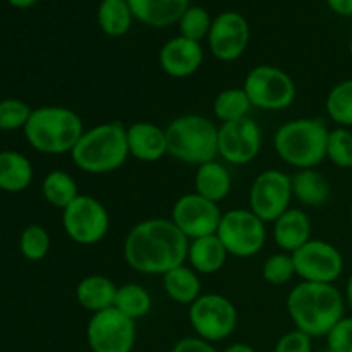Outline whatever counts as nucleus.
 Here are the masks:
<instances>
[{"label": "nucleus", "instance_id": "11", "mask_svg": "<svg viewBox=\"0 0 352 352\" xmlns=\"http://www.w3.org/2000/svg\"><path fill=\"white\" fill-rule=\"evenodd\" d=\"M86 340L91 352H133L136 322L116 308L95 313L86 327Z\"/></svg>", "mask_w": 352, "mask_h": 352}, {"label": "nucleus", "instance_id": "1", "mask_svg": "<svg viewBox=\"0 0 352 352\" xmlns=\"http://www.w3.org/2000/svg\"><path fill=\"white\" fill-rule=\"evenodd\" d=\"M189 239L172 220L148 219L129 230L124 258L133 270L146 275H165L188 261Z\"/></svg>", "mask_w": 352, "mask_h": 352}, {"label": "nucleus", "instance_id": "12", "mask_svg": "<svg viewBox=\"0 0 352 352\" xmlns=\"http://www.w3.org/2000/svg\"><path fill=\"white\" fill-rule=\"evenodd\" d=\"M292 199L291 175L282 170H265L253 181L250 191L251 212L265 223L275 222L289 210Z\"/></svg>", "mask_w": 352, "mask_h": 352}, {"label": "nucleus", "instance_id": "27", "mask_svg": "<svg viewBox=\"0 0 352 352\" xmlns=\"http://www.w3.org/2000/svg\"><path fill=\"white\" fill-rule=\"evenodd\" d=\"M41 192L43 198L58 210H65L79 196L78 182L64 170L48 172L41 182Z\"/></svg>", "mask_w": 352, "mask_h": 352}, {"label": "nucleus", "instance_id": "26", "mask_svg": "<svg viewBox=\"0 0 352 352\" xmlns=\"http://www.w3.org/2000/svg\"><path fill=\"white\" fill-rule=\"evenodd\" d=\"M164 277V289L172 301L191 306L201 296V282L198 274L188 265L172 268Z\"/></svg>", "mask_w": 352, "mask_h": 352}, {"label": "nucleus", "instance_id": "18", "mask_svg": "<svg viewBox=\"0 0 352 352\" xmlns=\"http://www.w3.org/2000/svg\"><path fill=\"white\" fill-rule=\"evenodd\" d=\"M127 148L136 160L157 162L167 155V134L157 124L140 120L127 127Z\"/></svg>", "mask_w": 352, "mask_h": 352}, {"label": "nucleus", "instance_id": "13", "mask_svg": "<svg viewBox=\"0 0 352 352\" xmlns=\"http://www.w3.org/2000/svg\"><path fill=\"white\" fill-rule=\"evenodd\" d=\"M296 275L302 282L333 284L344 270V258L333 244L322 239H311L292 253Z\"/></svg>", "mask_w": 352, "mask_h": 352}, {"label": "nucleus", "instance_id": "9", "mask_svg": "<svg viewBox=\"0 0 352 352\" xmlns=\"http://www.w3.org/2000/svg\"><path fill=\"white\" fill-rule=\"evenodd\" d=\"M189 322L199 339L219 342L236 330L237 309L226 296L201 294L189 306Z\"/></svg>", "mask_w": 352, "mask_h": 352}, {"label": "nucleus", "instance_id": "4", "mask_svg": "<svg viewBox=\"0 0 352 352\" xmlns=\"http://www.w3.org/2000/svg\"><path fill=\"white\" fill-rule=\"evenodd\" d=\"M129 157L127 127L113 120L85 131L71 151L76 167L88 174H109L126 164Z\"/></svg>", "mask_w": 352, "mask_h": 352}, {"label": "nucleus", "instance_id": "30", "mask_svg": "<svg viewBox=\"0 0 352 352\" xmlns=\"http://www.w3.org/2000/svg\"><path fill=\"white\" fill-rule=\"evenodd\" d=\"M251 102L243 88H227L217 95L213 102V113L222 124L234 122L248 117L251 110Z\"/></svg>", "mask_w": 352, "mask_h": 352}, {"label": "nucleus", "instance_id": "17", "mask_svg": "<svg viewBox=\"0 0 352 352\" xmlns=\"http://www.w3.org/2000/svg\"><path fill=\"white\" fill-rule=\"evenodd\" d=\"M203 57V48L198 41L177 36L162 47L158 60L165 74L172 78H188L201 67Z\"/></svg>", "mask_w": 352, "mask_h": 352}, {"label": "nucleus", "instance_id": "25", "mask_svg": "<svg viewBox=\"0 0 352 352\" xmlns=\"http://www.w3.org/2000/svg\"><path fill=\"white\" fill-rule=\"evenodd\" d=\"M292 196L306 206H323L330 199V184L315 168H305L291 177Z\"/></svg>", "mask_w": 352, "mask_h": 352}, {"label": "nucleus", "instance_id": "28", "mask_svg": "<svg viewBox=\"0 0 352 352\" xmlns=\"http://www.w3.org/2000/svg\"><path fill=\"white\" fill-rule=\"evenodd\" d=\"M133 17L127 0H102L98 7V24L109 36H124L129 31Z\"/></svg>", "mask_w": 352, "mask_h": 352}, {"label": "nucleus", "instance_id": "10", "mask_svg": "<svg viewBox=\"0 0 352 352\" xmlns=\"http://www.w3.org/2000/svg\"><path fill=\"white\" fill-rule=\"evenodd\" d=\"M62 226L74 243L91 246L109 232V210L93 196L79 195L67 208L62 210Z\"/></svg>", "mask_w": 352, "mask_h": 352}, {"label": "nucleus", "instance_id": "34", "mask_svg": "<svg viewBox=\"0 0 352 352\" xmlns=\"http://www.w3.org/2000/svg\"><path fill=\"white\" fill-rule=\"evenodd\" d=\"M213 21L210 19L208 12L203 7H188L182 17L179 19V28H181V36L188 38L192 41H201L203 38L208 36L210 28Z\"/></svg>", "mask_w": 352, "mask_h": 352}, {"label": "nucleus", "instance_id": "14", "mask_svg": "<svg viewBox=\"0 0 352 352\" xmlns=\"http://www.w3.org/2000/svg\"><path fill=\"white\" fill-rule=\"evenodd\" d=\"M223 213L219 205L198 192L181 196L174 203L170 220L189 241L217 234Z\"/></svg>", "mask_w": 352, "mask_h": 352}, {"label": "nucleus", "instance_id": "16", "mask_svg": "<svg viewBox=\"0 0 352 352\" xmlns=\"http://www.w3.org/2000/svg\"><path fill=\"white\" fill-rule=\"evenodd\" d=\"M250 43V24L239 12H222L212 23L208 45L213 57L222 62L237 60Z\"/></svg>", "mask_w": 352, "mask_h": 352}, {"label": "nucleus", "instance_id": "22", "mask_svg": "<svg viewBox=\"0 0 352 352\" xmlns=\"http://www.w3.org/2000/svg\"><path fill=\"white\" fill-rule=\"evenodd\" d=\"M117 289L119 287L105 275H88L76 287V299L82 308L95 315L113 308Z\"/></svg>", "mask_w": 352, "mask_h": 352}, {"label": "nucleus", "instance_id": "36", "mask_svg": "<svg viewBox=\"0 0 352 352\" xmlns=\"http://www.w3.org/2000/svg\"><path fill=\"white\" fill-rule=\"evenodd\" d=\"M263 278L272 285H284L296 275L294 260L291 253L272 254L263 263Z\"/></svg>", "mask_w": 352, "mask_h": 352}, {"label": "nucleus", "instance_id": "23", "mask_svg": "<svg viewBox=\"0 0 352 352\" xmlns=\"http://www.w3.org/2000/svg\"><path fill=\"white\" fill-rule=\"evenodd\" d=\"M195 192L219 205L229 196L232 189V177L229 170L217 160L199 165L195 175Z\"/></svg>", "mask_w": 352, "mask_h": 352}, {"label": "nucleus", "instance_id": "24", "mask_svg": "<svg viewBox=\"0 0 352 352\" xmlns=\"http://www.w3.org/2000/svg\"><path fill=\"white\" fill-rule=\"evenodd\" d=\"M33 181V165L30 158L14 150L0 151V189L21 192Z\"/></svg>", "mask_w": 352, "mask_h": 352}, {"label": "nucleus", "instance_id": "43", "mask_svg": "<svg viewBox=\"0 0 352 352\" xmlns=\"http://www.w3.org/2000/svg\"><path fill=\"white\" fill-rule=\"evenodd\" d=\"M346 298H347V302H349V308H351V311H352V275L349 277V282H347Z\"/></svg>", "mask_w": 352, "mask_h": 352}, {"label": "nucleus", "instance_id": "6", "mask_svg": "<svg viewBox=\"0 0 352 352\" xmlns=\"http://www.w3.org/2000/svg\"><path fill=\"white\" fill-rule=\"evenodd\" d=\"M167 155L191 165H203L219 157V127L203 116L189 113L172 120L165 129Z\"/></svg>", "mask_w": 352, "mask_h": 352}, {"label": "nucleus", "instance_id": "29", "mask_svg": "<svg viewBox=\"0 0 352 352\" xmlns=\"http://www.w3.org/2000/svg\"><path fill=\"white\" fill-rule=\"evenodd\" d=\"M113 308L119 309L131 320H140L150 313L151 309V296L143 285L140 284H124L117 289L116 302Z\"/></svg>", "mask_w": 352, "mask_h": 352}, {"label": "nucleus", "instance_id": "35", "mask_svg": "<svg viewBox=\"0 0 352 352\" xmlns=\"http://www.w3.org/2000/svg\"><path fill=\"white\" fill-rule=\"evenodd\" d=\"M31 112H33V109L23 100H0V131L24 129V126L30 120Z\"/></svg>", "mask_w": 352, "mask_h": 352}, {"label": "nucleus", "instance_id": "31", "mask_svg": "<svg viewBox=\"0 0 352 352\" xmlns=\"http://www.w3.org/2000/svg\"><path fill=\"white\" fill-rule=\"evenodd\" d=\"M327 112L340 127L352 126V79L333 86L327 96Z\"/></svg>", "mask_w": 352, "mask_h": 352}, {"label": "nucleus", "instance_id": "7", "mask_svg": "<svg viewBox=\"0 0 352 352\" xmlns=\"http://www.w3.org/2000/svg\"><path fill=\"white\" fill-rule=\"evenodd\" d=\"M243 89L251 105L261 110H284L296 100V85L291 76L275 65H258L248 72Z\"/></svg>", "mask_w": 352, "mask_h": 352}, {"label": "nucleus", "instance_id": "44", "mask_svg": "<svg viewBox=\"0 0 352 352\" xmlns=\"http://www.w3.org/2000/svg\"><path fill=\"white\" fill-rule=\"evenodd\" d=\"M349 48H351V55H352V38H351V45H349Z\"/></svg>", "mask_w": 352, "mask_h": 352}, {"label": "nucleus", "instance_id": "2", "mask_svg": "<svg viewBox=\"0 0 352 352\" xmlns=\"http://www.w3.org/2000/svg\"><path fill=\"white\" fill-rule=\"evenodd\" d=\"M287 311L298 330L327 337L344 318V299L333 284L301 282L289 292Z\"/></svg>", "mask_w": 352, "mask_h": 352}, {"label": "nucleus", "instance_id": "3", "mask_svg": "<svg viewBox=\"0 0 352 352\" xmlns=\"http://www.w3.org/2000/svg\"><path fill=\"white\" fill-rule=\"evenodd\" d=\"M23 131L30 146L40 153L64 155L74 150L85 134V124L72 109L47 105L33 109Z\"/></svg>", "mask_w": 352, "mask_h": 352}, {"label": "nucleus", "instance_id": "5", "mask_svg": "<svg viewBox=\"0 0 352 352\" xmlns=\"http://www.w3.org/2000/svg\"><path fill=\"white\" fill-rule=\"evenodd\" d=\"M329 134V127L320 119L289 120L275 133V151L299 170L315 168L327 158Z\"/></svg>", "mask_w": 352, "mask_h": 352}, {"label": "nucleus", "instance_id": "40", "mask_svg": "<svg viewBox=\"0 0 352 352\" xmlns=\"http://www.w3.org/2000/svg\"><path fill=\"white\" fill-rule=\"evenodd\" d=\"M330 9L340 16H352V0H327Z\"/></svg>", "mask_w": 352, "mask_h": 352}, {"label": "nucleus", "instance_id": "20", "mask_svg": "<svg viewBox=\"0 0 352 352\" xmlns=\"http://www.w3.org/2000/svg\"><path fill=\"white\" fill-rule=\"evenodd\" d=\"M127 3L133 16L151 28L179 23L189 7V0H127Z\"/></svg>", "mask_w": 352, "mask_h": 352}, {"label": "nucleus", "instance_id": "15", "mask_svg": "<svg viewBox=\"0 0 352 352\" xmlns=\"http://www.w3.org/2000/svg\"><path fill=\"white\" fill-rule=\"evenodd\" d=\"M261 150V129L253 119L226 122L219 127V155L232 165H246Z\"/></svg>", "mask_w": 352, "mask_h": 352}, {"label": "nucleus", "instance_id": "39", "mask_svg": "<svg viewBox=\"0 0 352 352\" xmlns=\"http://www.w3.org/2000/svg\"><path fill=\"white\" fill-rule=\"evenodd\" d=\"M172 352H219L212 342L199 339V337H186L174 346Z\"/></svg>", "mask_w": 352, "mask_h": 352}, {"label": "nucleus", "instance_id": "41", "mask_svg": "<svg viewBox=\"0 0 352 352\" xmlns=\"http://www.w3.org/2000/svg\"><path fill=\"white\" fill-rule=\"evenodd\" d=\"M222 352H256L250 344H244V342H236L232 346L226 347Z\"/></svg>", "mask_w": 352, "mask_h": 352}, {"label": "nucleus", "instance_id": "37", "mask_svg": "<svg viewBox=\"0 0 352 352\" xmlns=\"http://www.w3.org/2000/svg\"><path fill=\"white\" fill-rule=\"evenodd\" d=\"M330 352H352V316H344L327 336Z\"/></svg>", "mask_w": 352, "mask_h": 352}, {"label": "nucleus", "instance_id": "42", "mask_svg": "<svg viewBox=\"0 0 352 352\" xmlns=\"http://www.w3.org/2000/svg\"><path fill=\"white\" fill-rule=\"evenodd\" d=\"M7 2L12 7H16V9H30V7H33L38 0H7Z\"/></svg>", "mask_w": 352, "mask_h": 352}, {"label": "nucleus", "instance_id": "8", "mask_svg": "<svg viewBox=\"0 0 352 352\" xmlns=\"http://www.w3.org/2000/svg\"><path fill=\"white\" fill-rule=\"evenodd\" d=\"M217 236L227 253L236 258H250L260 253L267 241L265 222L251 210L236 208L223 213Z\"/></svg>", "mask_w": 352, "mask_h": 352}, {"label": "nucleus", "instance_id": "33", "mask_svg": "<svg viewBox=\"0 0 352 352\" xmlns=\"http://www.w3.org/2000/svg\"><path fill=\"white\" fill-rule=\"evenodd\" d=\"M327 158L340 168H352V133L346 127L330 131Z\"/></svg>", "mask_w": 352, "mask_h": 352}, {"label": "nucleus", "instance_id": "32", "mask_svg": "<svg viewBox=\"0 0 352 352\" xmlns=\"http://www.w3.org/2000/svg\"><path fill=\"white\" fill-rule=\"evenodd\" d=\"M19 251L26 260L41 261L50 251V234L41 226H28L21 232Z\"/></svg>", "mask_w": 352, "mask_h": 352}, {"label": "nucleus", "instance_id": "21", "mask_svg": "<svg viewBox=\"0 0 352 352\" xmlns=\"http://www.w3.org/2000/svg\"><path fill=\"white\" fill-rule=\"evenodd\" d=\"M227 256L229 253L217 234L189 241L188 261L196 274H217L226 265Z\"/></svg>", "mask_w": 352, "mask_h": 352}, {"label": "nucleus", "instance_id": "19", "mask_svg": "<svg viewBox=\"0 0 352 352\" xmlns=\"http://www.w3.org/2000/svg\"><path fill=\"white\" fill-rule=\"evenodd\" d=\"M311 220L299 208H289L274 222V239L284 253H294L311 241Z\"/></svg>", "mask_w": 352, "mask_h": 352}, {"label": "nucleus", "instance_id": "38", "mask_svg": "<svg viewBox=\"0 0 352 352\" xmlns=\"http://www.w3.org/2000/svg\"><path fill=\"white\" fill-rule=\"evenodd\" d=\"M313 337L301 330H292L278 339L274 352H313Z\"/></svg>", "mask_w": 352, "mask_h": 352}, {"label": "nucleus", "instance_id": "45", "mask_svg": "<svg viewBox=\"0 0 352 352\" xmlns=\"http://www.w3.org/2000/svg\"><path fill=\"white\" fill-rule=\"evenodd\" d=\"M351 219H352V208H351Z\"/></svg>", "mask_w": 352, "mask_h": 352}]
</instances>
